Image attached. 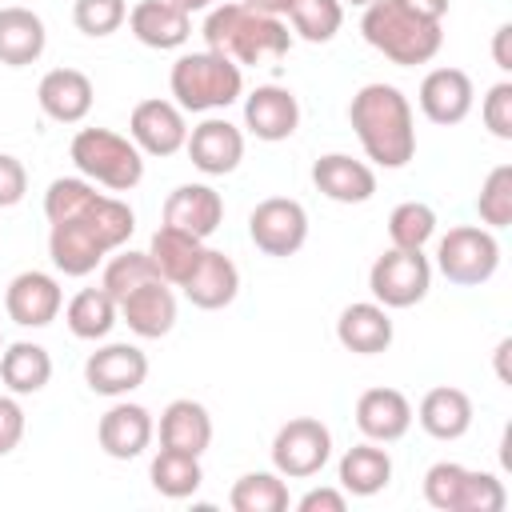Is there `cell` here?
<instances>
[{
    "instance_id": "4316f807",
    "label": "cell",
    "mask_w": 512,
    "mask_h": 512,
    "mask_svg": "<svg viewBox=\"0 0 512 512\" xmlns=\"http://www.w3.org/2000/svg\"><path fill=\"white\" fill-rule=\"evenodd\" d=\"M472 396L464 388H452V384H436L420 396L412 420L432 436V440H460L468 428H472Z\"/></svg>"
},
{
    "instance_id": "7dc6e473",
    "label": "cell",
    "mask_w": 512,
    "mask_h": 512,
    "mask_svg": "<svg viewBox=\"0 0 512 512\" xmlns=\"http://www.w3.org/2000/svg\"><path fill=\"white\" fill-rule=\"evenodd\" d=\"M408 12H416V16H424V20H440L444 24V16H448V0H400Z\"/></svg>"
},
{
    "instance_id": "603a6c76",
    "label": "cell",
    "mask_w": 512,
    "mask_h": 512,
    "mask_svg": "<svg viewBox=\"0 0 512 512\" xmlns=\"http://www.w3.org/2000/svg\"><path fill=\"white\" fill-rule=\"evenodd\" d=\"M180 292L188 296L192 308H204V312H220L228 308L236 296H240V268L228 252L220 248H204L200 264L192 268V276L180 284Z\"/></svg>"
},
{
    "instance_id": "83f0119b",
    "label": "cell",
    "mask_w": 512,
    "mask_h": 512,
    "mask_svg": "<svg viewBox=\"0 0 512 512\" xmlns=\"http://www.w3.org/2000/svg\"><path fill=\"white\" fill-rule=\"evenodd\" d=\"M44 48H48V28L40 12L24 4L0 8V64L4 68H28L44 56Z\"/></svg>"
},
{
    "instance_id": "d6a6232c",
    "label": "cell",
    "mask_w": 512,
    "mask_h": 512,
    "mask_svg": "<svg viewBox=\"0 0 512 512\" xmlns=\"http://www.w3.org/2000/svg\"><path fill=\"white\" fill-rule=\"evenodd\" d=\"M64 324L76 340H108V332L120 324V308L104 288H80L64 304Z\"/></svg>"
},
{
    "instance_id": "cb8c5ba5",
    "label": "cell",
    "mask_w": 512,
    "mask_h": 512,
    "mask_svg": "<svg viewBox=\"0 0 512 512\" xmlns=\"http://www.w3.org/2000/svg\"><path fill=\"white\" fill-rule=\"evenodd\" d=\"M128 32L156 52H176L192 36V16L180 12L172 0H136L128 8Z\"/></svg>"
},
{
    "instance_id": "5bb4252c",
    "label": "cell",
    "mask_w": 512,
    "mask_h": 512,
    "mask_svg": "<svg viewBox=\"0 0 512 512\" xmlns=\"http://www.w3.org/2000/svg\"><path fill=\"white\" fill-rule=\"evenodd\" d=\"M60 308H64V288L52 272L28 268L16 272L4 288V312L20 328H48L60 316Z\"/></svg>"
},
{
    "instance_id": "681fc988",
    "label": "cell",
    "mask_w": 512,
    "mask_h": 512,
    "mask_svg": "<svg viewBox=\"0 0 512 512\" xmlns=\"http://www.w3.org/2000/svg\"><path fill=\"white\" fill-rule=\"evenodd\" d=\"M508 352H512V340L504 336V340L496 344V376H500V380H508V368H504V360H508Z\"/></svg>"
},
{
    "instance_id": "6da1fadb",
    "label": "cell",
    "mask_w": 512,
    "mask_h": 512,
    "mask_svg": "<svg viewBox=\"0 0 512 512\" xmlns=\"http://www.w3.org/2000/svg\"><path fill=\"white\" fill-rule=\"evenodd\" d=\"M348 124L372 168L396 172L416 156V116L396 84L372 80L356 88L348 100Z\"/></svg>"
},
{
    "instance_id": "5b68a950",
    "label": "cell",
    "mask_w": 512,
    "mask_h": 512,
    "mask_svg": "<svg viewBox=\"0 0 512 512\" xmlns=\"http://www.w3.org/2000/svg\"><path fill=\"white\" fill-rule=\"evenodd\" d=\"M168 88L184 112H224L244 96V68L212 48L180 52L168 72Z\"/></svg>"
},
{
    "instance_id": "f907efd6",
    "label": "cell",
    "mask_w": 512,
    "mask_h": 512,
    "mask_svg": "<svg viewBox=\"0 0 512 512\" xmlns=\"http://www.w3.org/2000/svg\"><path fill=\"white\" fill-rule=\"evenodd\" d=\"M172 4H176L180 12H188V16H192V12H208L216 0H172Z\"/></svg>"
},
{
    "instance_id": "8fae6325",
    "label": "cell",
    "mask_w": 512,
    "mask_h": 512,
    "mask_svg": "<svg viewBox=\"0 0 512 512\" xmlns=\"http://www.w3.org/2000/svg\"><path fill=\"white\" fill-rule=\"evenodd\" d=\"M248 236L264 256H296L308 240V212L292 196H268L248 212Z\"/></svg>"
},
{
    "instance_id": "44dd1931",
    "label": "cell",
    "mask_w": 512,
    "mask_h": 512,
    "mask_svg": "<svg viewBox=\"0 0 512 512\" xmlns=\"http://www.w3.org/2000/svg\"><path fill=\"white\" fill-rule=\"evenodd\" d=\"M92 100H96V88H92L88 72H80V68H52L36 84V104L56 124H80V120H88Z\"/></svg>"
},
{
    "instance_id": "f546056e",
    "label": "cell",
    "mask_w": 512,
    "mask_h": 512,
    "mask_svg": "<svg viewBox=\"0 0 512 512\" xmlns=\"http://www.w3.org/2000/svg\"><path fill=\"white\" fill-rule=\"evenodd\" d=\"M388 480H392V456H388V448L376 444V440L352 444V448L340 456V464H336V484H340L348 496H360V500L384 492Z\"/></svg>"
},
{
    "instance_id": "836d02e7",
    "label": "cell",
    "mask_w": 512,
    "mask_h": 512,
    "mask_svg": "<svg viewBox=\"0 0 512 512\" xmlns=\"http://www.w3.org/2000/svg\"><path fill=\"white\" fill-rule=\"evenodd\" d=\"M148 480H152V488H156L164 500H188V496H196V488L204 484V468H200V456L160 448V452L152 456V464H148Z\"/></svg>"
},
{
    "instance_id": "277c9868",
    "label": "cell",
    "mask_w": 512,
    "mask_h": 512,
    "mask_svg": "<svg viewBox=\"0 0 512 512\" xmlns=\"http://www.w3.org/2000/svg\"><path fill=\"white\" fill-rule=\"evenodd\" d=\"M360 36L392 64L416 68L444 48V24L408 12L400 0H376L360 16Z\"/></svg>"
},
{
    "instance_id": "7a4b0ae2",
    "label": "cell",
    "mask_w": 512,
    "mask_h": 512,
    "mask_svg": "<svg viewBox=\"0 0 512 512\" xmlns=\"http://www.w3.org/2000/svg\"><path fill=\"white\" fill-rule=\"evenodd\" d=\"M136 232V212L120 196H96V204L64 224L48 228V256L60 276H92L108 252L124 248Z\"/></svg>"
},
{
    "instance_id": "f6af8a7d",
    "label": "cell",
    "mask_w": 512,
    "mask_h": 512,
    "mask_svg": "<svg viewBox=\"0 0 512 512\" xmlns=\"http://www.w3.org/2000/svg\"><path fill=\"white\" fill-rule=\"evenodd\" d=\"M348 508V492L336 484V488H328V484H320V488H308L300 500H296V512H344Z\"/></svg>"
},
{
    "instance_id": "d4e9b609",
    "label": "cell",
    "mask_w": 512,
    "mask_h": 512,
    "mask_svg": "<svg viewBox=\"0 0 512 512\" xmlns=\"http://www.w3.org/2000/svg\"><path fill=\"white\" fill-rule=\"evenodd\" d=\"M164 224L208 240L224 224V200H220V192L212 184H200V180L176 184L168 192V200H164Z\"/></svg>"
},
{
    "instance_id": "ba28073f",
    "label": "cell",
    "mask_w": 512,
    "mask_h": 512,
    "mask_svg": "<svg viewBox=\"0 0 512 512\" xmlns=\"http://www.w3.org/2000/svg\"><path fill=\"white\" fill-rule=\"evenodd\" d=\"M500 268V240L484 224H456L436 244V272L456 288H480Z\"/></svg>"
},
{
    "instance_id": "1f68e13d",
    "label": "cell",
    "mask_w": 512,
    "mask_h": 512,
    "mask_svg": "<svg viewBox=\"0 0 512 512\" xmlns=\"http://www.w3.org/2000/svg\"><path fill=\"white\" fill-rule=\"evenodd\" d=\"M0 380L12 396H36L48 388L52 380V356L44 344L32 340H16L0 352Z\"/></svg>"
},
{
    "instance_id": "52a82bcc",
    "label": "cell",
    "mask_w": 512,
    "mask_h": 512,
    "mask_svg": "<svg viewBox=\"0 0 512 512\" xmlns=\"http://www.w3.org/2000/svg\"><path fill=\"white\" fill-rule=\"evenodd\" d=\"M424 500L436 512H504L508 488L496 472L464 468L456 460H436L424 472Z\"/></svg>"
},
{
    "instance_id": "9a60e30c",
    "label": "cell",
    "mask_w": 512,
    "mask_h": 512,
    "mask_svg": "<svg viewBox=\"0 0 512 512\" xmlns=\"http://www.w3.org/2000/svg\"><path fill=\"white\" fill-rule=\"evenodd\" d=\"M184 152L196 172L204 176H228L244 160V128L224 116H204L196 128H188Z\"/></svg>"
},
{
    "instance_id": "7bdbcfd3",
    "label": "cell",
    "mask_w": 512,
    "mask_h": 512,
    "mask_svg": "<svg viewBox=\"0 0 512 512\" xmlns=\"http://www.w3.org/2000/svg\"><path fill=\"white\" fill-rule=\"evenodd\" d=\"M24 192H28V168L12 152H0V208H16Z\"/></svg>"
},
{
    "instance_id": "8d00e7d4",
    "label": "cell",
    "mask_w": 512,
    "mask_h": 512,
    "mask_svg": "<svg viewBox=\"0 0 512 512\" xmlns=\"http://www.w3.org/2000/svg\"><path fill=\"white\" fill-rule=\"evenodd\" d=\"M288 24H292V36L308 44H328L344 28V4L340 0H292Z\"/></svg>"
},
{
    "instance_id": "e0dca14e",
    "label": "cell",
    "mask_w": 512,
    "mask_h": 512,
    "mask_svg": "<svg viewBox=\"0 0 512 512\" xmlns=\"http://www.w3.org/2000/svg\"><path fill=\"white\" fill-rule=\"evenodd\" d=\"M152 436H156L152 412L144 404H136V400H124V396L96 424V440H100L104 456H112V460H136V456H144L148 444H152Z\"/></svg>"
},
{
    "instance_id": "74e56055",
    "label": "cell",
    "mask_w": 512,
    "mask_h": 512,
    "mask_svg": "<svg viewBox=\"0 0 512 512\" xmlns=\"http://www.w3.org/2000/svg\"><path fill=\"white\" fill-rule=\"evenodd\" d=\"M96 184L84 180V176H56L44 192V216L48 224H64V220H76L84 216L92 204H96Z\"/></svg>"
},
{
    "instance_id": "816d5d0a",
    "label": "cell",
    "mask_w": 512,
    "mask_h": 512,
    "mask_svg": "<svg viewBox=\"0 0 512 512\" xmlns=\"http://www.w3.org/2000/svg\"><path fill=\"white\" fill-rule=\"evenodd\" d=\"M340 4H352V8H368V4H376V0H340Z\"/></svg>"
},
{
    "instance_id": "b9f144b4",
    "label": "cell",
    "mask_w": 512,
    "mask_h": 512,
    "mask_svg": "<svg viewBox=\"0 0 512 512\" xmlns=\"http://www.w3.org/2000/svg\"><path fill=\"white\" fill-rule=\"evenodd\" d=\"M480 120L496 140H512V80H496L480 100Z\"/></svg>"
},
{
    "instance_id": "f35d334b",
    "label": "cell",
    "mask_w": 512,
    "mask_h": 512,
    "mask_svg": "<svg viewBox=\"0 0 512 512\" xmlns=\"http://www.w3.org/2000/svg\"><path fill=\"white\" fill-rule=\"evenodd\" d=\"M436 236V208L424 200H404L388 212V240L392 248H424Z\"/></svg>"
},
{
    "instance_id": "8992f818",
    "label": "cell",
    "mask_w": 512,
    "mask_h": 512,
    "mask_svg": "<svg viewBox=\"0 0 512 512\" xmlns=\"http://www.w3.org/2000/svg\"><path fill=\"white\" fill-rule=\"evenodd\" d=\"M68 156L84 180L108 192H132L144 180V152L132 144V136H120L112 128H80Z\"/></svg>"
},
{
    "instance_id": "60d3db41",
    "label": "cell",
    "mask_w": 512,
    "mask_h": 512,
    "mask_svg": "<svg viewBox=\"0 0 512 512\" xmlns=\"http://www.w3.org/2000/svg\"><path fill=\"white\" fill-rule=\"evenodd\" d=\"M72 24L84 36L104 40V36H112L128 24V0H76L72 4Z\"/></svg>"
},
{
    "instance_id": "f5cc1de1",
    "label": "cell",
    "mask_w": 512,
    "mask_h": 512,
    "mask_svg": "<svg viewBox=\"0 0 512 512\" xmlns=\"http://www.w3.org/2000/svg\"><path fill=\"white\" fill-rule=\"evenodd\" d=\"M0 352H4V336H0Z\"/></svg>"
},
{
    "instance_id": "ac0fdd59",
    "label": "cell",
    "mask_w": 512,
    "mask_h": 512,
    "mask_svg": "<svg viewBox=\"0 0 512 512\" xmlns=\"http://www.w3.org/2000/svg\"><path fill=\"white\" fill-rule=\"evenodd\" d=\"M416 100H420V112H424L432 124L452 128V124L468 120V112H472V104H476V84H472V76H468L464 68H448V64H444V68H432V72L420 80Z\"/></svg>"
},
{
    "instance_id": "4dcf8cb0",
    "label": "cell",
    "mask_w": 512,
    "mask_h": 512,
    "mask_svg": "<svg viewBox=\"0 0 512 512\" xmlns=\"http://www.w3.org/2000/svg\"><path fill=\"white\" fill-rule=\"evenodd\" d=\"M204 248H208V244H204L200 236H188V232H180V228H172V224H160V228L152 232V240H148V260L156 264L160 280H168L172 288H180V284L192 276V268L200 264Z\"/></svg>"
},
{
    "instance_id": "ffe728a7",
    "label": "cell",
    "mask_w": 512,
    "mask_h": 512,
    "mask_svg": "<svg viewBox=\"0 0 512 512\" xmlns=\"http://www.w3.org/2000/svg\"><path fill=\"white\" fill-rule=\"evenodd\" d=\"M116 308H120V324H128V332L140 340H160L176 328V292L168 280H148L132 288L128 296L116 300Z\"/></svg>"
},
{
    "instance_id": "4fadbf2b",
    "label": "cell",
    "mask_w": 512,
    "mask_h": 512,
    "mask_svg": "<svg viewBox=\"0 0 512 512\" xmlns=\"http://www.w3.org/2000/svg\"><path fill=\"white\" fill-rule=\"evenodd\" d=\"M128 136L144 156H176L188 140V120L176 100L148 96L128 116Z\"/></svg>"
},
{
    "instance_id": "d590c367",
    "label": "cell",
    "mask_w": 512,
    "mask_h": 512,
    "mask_svg": "<svg viewBox=\"0 0 512 512\" xmlns=\"http://www.w3.org/2000/svg\"><path fill=\"white\" fill-rule=\"evenodd\" d=\"M148 280H160V272H156V264L148 260V252H136V248L124 244V248H116V252L104 256L100 288H104L112 300L128 296L132 288H140V284H148Z\"/></svg>"
},
{
    "instance_id": "d6986e66",
    "label": "cell",
    "mask_w": 512,
    "mask_h": 512,
    "mask_svg": "<svg viewBox=\"0 0 512 512\" xmlns=\"http://www.w3.org/2000/svg\"><path fill=\"white\" fill-rule=\"evenodd\" d=\"M312 184L332 204H368L376 196V168L348 152H324L312 160Z\"/></svg>"
},
{
    "instance_id": "ee69618b",
    "label": "cell",
    "mask_w": 512,
    "mask_h": 512,
    "mask_svg": "<svg viewBox=\"0 0 512 512\" xmlns=\"http://www.w3.org/2000/svg\"><path fill=\"white\" fill-rule=\"evenodd\" d=\"M20 440H24V408L8 392V396H0V456H8L12 448H20Z\"/></svg>"
},
{
    "instance_id": "7c38bea8",
    "label": "cell",
    "mask_w": 512,
    "mask_h": 512,
    "mask_svg": "<svg viewBox=\"0 0 512 512\" xmlns=\"http://www.w3.org/2000/svg\"><path fill=\"white\" fill-rule=\"evenodd\" d=\"M144 380H148V356H144L140 344L108 340L96 352H88V360H84V384L96 396L120 400V396L136 392Z\"/></svg>"
},
{
    "instance_id": "c3c4849f",
    "label": "cell",
    "mask_w": 512,
    "mask_h": 512,
    "mask_svg": "<svg viewBox=\"0 0 512 512\" xmlns=\"http://www.w3.org/2000/svg\"><path fill=\"white\" fill-rule=\"evenodd\" d=\"M244 8H252V12H264V16H288V8H292V0H240Z\"/></svg>"
},
{
    "instance_id": "30bf717a",
    "label": "cell",
    "mask_w": 512,
    "mask_h": 512,
    "mask_svg": "<svg viewBox=\"0 0 512 512\" xmlns=\"http://www.w3.org/2000/svg\"><path fill=\"white\" fill-rule=\"evenodd\" d=\"M332 460V432L316 416H292L272 436V468L284 480H312Z\"/></svg>"
},
{
    "instance_id": "2e32d148",
    "label": "cell",
    "mask_w": 512,
    "mask_h": 512,
    "mask_svg": "<svg viewBox=\"0 0 512 512\" xmlns=\"http://www.w3.org/2000/svg\"><path fill=\"white\" fill-rule=\"evenodd\" d=\"M244 100V132L264 144H280L300 128V100L284 84H256Z\"/></svg>"
},
{
    "instance_id": "ab89813d",
    "label": "cell",
    "mask_w": 512,
    "mask_h": 512,
    "mask_svg": "<svg viewBox=\"0 0 512 512\" xmlns=\"http://www.w3.org/2000/svg\"><path fill=\"white\" fill-rule=\"evenodd\" d=\"M476 212H480V224L492 232L512 224V164H496L484 176L480 196H476Z\"/></svg>"
},
{
    "instance_id": "9c48e42d",
    "label": "cell",
    "mask_w": 512,
    "mask_h": 512,
    "mask_svg": "<svg viewBox=\"0 0 512 512\" xmlns=\"http://www.w3.org/2000/svg\"><path fill=\"white\" fill-rule=\"evenodd\" d=\"M432 288V260L424 248H384L368 268V292L376 304L416 308Z\"/></svg>"
},
{
    "instance_id": "bcb514c9",
    "label": "cell",
    "mask_w": 512,
    "mask_h": 512,
    "mask_svg": "<svg viewBox=\"0 0 512 512\" xmlns=\"http://www.w3.org/2000/svg\"><path fill=\"white\" fill-rule=\"evenodd\" d=\"M492 64L500 72H512V24H500L492 32Z\"/></svg>"
},
{
    "instance_id": "7402d4cb",
    "label": "cell",
    "mask_w": 512,
    "mask_h": 512,
    "mask_svg": "<svg viewBox=\"0 0 512 512\" xmlns=\"http://www.w3.org/2000/svg\"><path fill=\"white\" fill-rule=\"evenodd\" d=\"M356 428L364 440L376 444H396L412 428V400L400 388H368L356 400Z\"/></svg>"
},
{
    "instance_id": "f1b7e54d",
    "label": "cell",
    "mask_w": 512,
    "mask_h": 512,
    "mask_svg": "<svg viewBox=\"0 0 512 512\" xmlns=\"http://www.w3.org/2000/svg\"><path fill=\"white\" fill-rule=\"evenodd\" d=\"M208 444H212V416L200 400L180 396V400L164 404V412H160V448L204 456Z\"/></svg>"
},
{
    "instance_id": "484cf974",
    "label": "cell",
    "mask_w": 512,
    "mask_h": 512,
    "mask_svg": "<svg viewBox=\"0 0 512 512\" xmlns=\"http://www.w3.org/2000/svg\"><path fill=\"white\" fill-rule=\"evenodd\" d=\"M392 336H396L392 316L376 300H356L336 316V340L352 356H380L392 348Z\"/></svg>"
},
{
    "instance_id": "e575fe53",
    "label": "cell",
    "mask_w": 512,
    "mask_h": 512,
    "mask_svg": "<svg viewBox=\"0 0 512 512\" xmlns=\"http://www.w3.org/2000/svg\"><path fill=\"white\" fill-rule=\"evenodd\" d=\"M228 504H232V512H288L292 496H288L284 476L272 468V472H244L232 484Z\"/></svg>"
},
{
    "instance_id": "3957f363",
    "label": "cell",
    "mask_w": 512,
    "mask_h": 512,
    "mask_svg": "<svg viewBox=\"0 0 512 512\" xmlns=\"http://www.w3.org/2000/svg\"><path fill=\"white\" fill-rule=\"evenodd\" d=\"M204 48L228 56L240 68H264V64H280L292 48V32L288 20L280 16H264L244 8L240 0L228 4H212L204 16Z\"/></svg>"
}]
</instances>
